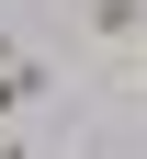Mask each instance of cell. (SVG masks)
Wrapping results in <instances>:
<instances>
[{"label": "cell", "mask_w": 147, "mask_h": 159, "mask_svg": "<svg viewBox=\"0 0 147 159\" xmlns=\"http://www.w3.org/2000/svg\"><path fill=\"white\" fill-rule=\"evenodd\" d=\"M45 91H57V80H45V57H0V125H11V114H34Z\"/></svg>", "instance_id": "7a4b0ae2"}, {"label": "cell", "mask_w": 147, "mask_h": 159, "mask_svg": "<svg viewBox=\"0 0 147 159\" xmlns=\"http://www.w3.org/2000/svg\"><path fill=\"white\" fill-rule=\"evenodd\" d=\"M79 23H91V46L136 57V46H147V0H79Z\"/></svg>", "instance_id": "6da1fadb"}]
</instances>
